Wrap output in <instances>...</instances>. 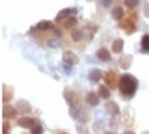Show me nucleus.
<instances>
[{"label":"nucleus","mask_w":149,"mask_h":134,"mask_svg":"<svg viewBox=\"0 0 149 134\" xmlns=\"http://www.w3.org/2000/svg\"><path fill=\"white\" fill-rule=\"evenodd\" d=\"M138 84L139 82L133 74L125 73L123 75H120V82H118L117 88L125 100H130L135 95V92H136Z\"/></svg>","instance_id":"nucleus-1"},{"label":"nucleus","mask_w":149,"mask_h":134,"mask_svg":"<svg viewBox=\"0 0 149 134\" xmlns=\"http://www.w3.org/2000/svg\"><path fill=\"white\" fill-rule=\"evenodd\" d=\"M103 81H104V84L110 89H115L116 87H118L120 77H118L116 70H107L106 73L103 74Z\"/></svg>","instance_id":"nucleus-2"},{"label":"nucleus","mask_w":149,"mask_h":134,"mask_svg":"<svg viewBox=\"0 0 149 134\" xmlns=\"http://www.w3.org/2000/svg\"><path fill=\"white\" fill-rule=\"evenodd\" d=\"M64 98L66 100L68 105L70 106V107H74V109H79L80 106V101H79V96H78L77 92H74L72 88L66 87L65 91H64Z\"/></svg>","instance_id":"nucleus-3"},{"label":"nucleus","mask_w":149,"mask_h":134,"mask_svg":"<svg viewBox=\"0 0 149 134\" xmlns=\"http://www.w3.org/2000/svg\"><path fill=\"white\" fill-rule=\"evenodd\" d=\"M118 27L124 31L126 35H133L136 32V22L133 19H130L127 15H125L118 23Z\"/></svg>","instance_id":"nucleus-4"},{"label":"nucleus","mask_w":149,"mask_h":134,"mask_svg":"<svg viewBox=\"0 0 149 134\" xmlns=\"http://www.w3.org/2000/svg\"><path fill=\"white\" fill-rule=\"evenodd\" d=\"M17 124L19 126H22V128L24 129H33L35 126L38 124V121L35 119V118H28V116H23V118H19L17 120Z\"/></svg>","instance_id":"nucleus-5"},{"label":"nucleus","mask_w":149,"mask_h":134,"mask_svg":"<svg viewBox=\"0 0 149 134\" xmlns=\"http://www.w3.org/2000/svg\"><path fill=\"white\" fill-rule=\"evenodd\" d=\"M69 112H70V116H72L74 120H77V121L86 123L87 120H88V115H87V112L84 111L83 109H74V107H70Z\"/></svg>","instance_id":"nucleus-6"},{"label":"nucleus","mask_w":149,"mask_h":134,"mask_svg":"<svg viewBox=\"0 0 149 134\" xmlns=\"http://www.w3.org/2000/svg\"><path fill=\"white\" fill-rule=\"evenodd\" d=\"M78 13V9L77 8H65L63 10H60L59 13H57L56 15V20L59 22V20H65L68 18H72V17H75Z\"/></svg>","instance_id":"nucleus-7"},{"label":"nucleus","mask_w":149,"mask_h":134,"mask_svg":"<svg viewBox=\"0 0 149 134\" xmlns=\"http://www.w3.org/2000/svg\"><path fill=\"white\" fill-rule=\"evenodd\" d=\"M63 60L68 64H72V65H75V64H79V58L77 56L73 51L70 50H66L63 53Z\"/></svg>","instance_id":"nucleus-8"},{"label":"nucleus","mask_w":149,"mask_h":134,"mask_svg":"<svg viewBox=\"0 0 149 134\" xmlns=\"http://www.w3.org/2000/svg\"><path fill=\"white\" fill-rule=\"evenodd\" d=\"M17 114H18V110L17 107H13L10 105H5L4 107H3V118L4 119H15L17 118Z\"/></svg>","instance_id":"nucleus-9"},{"label":"nucleus","mask_w":149,"mask_h":134,"mask_svg":"<svg viewBox=\"0 0 149 134\" xmlns=\"http://www.w3.org/2000/svg\"><path fill=\"white\" fill-rule=\"evenodd\" d=\"M102 77H103V73L100 69H97V68H93V69H91L89 73H88V79H89V82L92 84L98 83Z\"/></svg>","instance_id":"nucleus-10"},{"label":"nucleus","mask_w":149,"mask_h":134,"mask_svg":"<svg viewBox=\"0 0 149 134\" xmlns=\"http://www.w3.org/2000/svg\"><path fill=\"white\" fill-rule=\"evenodd\" d=\"M104 109H106V111L108 112V114L112 115V116H116V115L120 114V107H118V105L115 101H111V100L106 102Z\"/></svg>","instance_id":"nucleus-11"},{"label":"nucleus","mask_w":149,"mask_h":134,"mask_svg":"<svg viewBox=\"0 0 149 134\" xmlns=\"http://www.w3.org/2000/svg\"><path fill=\"white\" fill-rule=\"evenodd\" d=\"M17 110H18V112L26 115V114H29V112L32 111V107L28 102L24 101V100H19V101H17Z\"/></svg>","instance_id":"nucleus-12"},{"label":"nucleus","mask_w":149,"mask_h":134,"mask_svg":"<svg viewBox=\"0 0 149 134\" xmlns=\"http://www.w3.org/2000/svg\"><path fill=\"white\" fill-rule=\"evenodd\" d=\"M131 63H133V56L130 54H125L118 59V65L121 69H129Z\"/></svg>","instance_id":"nucleus-13"},{"label":"nucleus","mask_w":149,"mask_h":134,"mask_svg":"<svg viewBox=\"0 0 149 134\" xmlns=\"http://www.w3.org/2000/svg\"><path fill=\"white\" fill-rule=\"evenodd\" d=\"M96 56L100 59L101 61H110L111 60V54L106 47H100L96 53Z\"/></svg>","instance_id":"nucleus-14"},{"label":"nucleus","mask_w":149,"mask_h":134,"mask_svg":"<svg viewBox=\"0 0 149 134\" xmlns=\"http://www.w3.org/2000/svg\"><path fill=\"white\" fill-rule=\"evenodd\" d=\"M86 101L89 106H97L100 104V96L96 92H88L86 96Z\"/></svg>","instance_id":"nucleus-15"},{"label":"nucleus","mask_w":149,"mask_h":134,"mask_svg":"<svg viewBox=\"0 0 149 134\" xmlns=\"http://www.w3.org/2000/svg\"><path fill=\"white\" fill-rule=\"evenodd\" d=\"M97 93L102 100H108L110 98V96H111V91H110V88H108L106 84H100L98 86V88H97Z\"/></svg>","instance_id":"nucleus-16"},{"label":"nucleus","mask_w":149,"mask_h":134,"mask_svg":"<svg viewBox=\"0 0 149 134\" xmlns=\"http://www.w3.org/2000/svg\"><path fill=\"white\" fill-rule=\"evenodd\" d=\"M35 29H38V31H54L55 29V27H54L52 22H50V20H41V22H38L36 25Z\"/></svg>","instance_id":"nucleus-17"},{"label":"nucleus","mask_w":149,"mask_h":134,"mask_svg":"<svg viewBox=\"0 0 149 134\" xmlns=\"http://www.w3.org/2000/svg\"><path fill=\"white\" fill-rule=\"evenodd\" d=\"M14 96V91H13L12 87H6L5 84H3V102L6 104L13 98Z\"/></svg>","instance_id":"nucleus-18"},{"label":"nucleus","mask_w":149,"mask_h":134,"mask_svg":"<svg viewBox=\"0 0 149 134\" xmlns=\"http://www.w3.org/2000/svg\"><path fill=\"white\" fill-rule=\"evenodd\" d=\"M111 49H112V53L113 54L123 53V50H124V40H121V39L115 40L113 42H112V46H111Z\"/></svg>","instance_id":"nucleus-19"},{"label":"nucleus","mask_w":149,"mask_h":134,"mask_svg":"<svg viewBox=\"0 0 149 134\" xmlns=\"http://www.w3.org/2000/svg\"><path fill=\"white\" fill-rule=\"evenodd\" d=\"M111 15H112V18L115 20H121L125 17V13L123 8H120V6H116V8L112 9V12H111Z\"/></svg>","instance_id":"nucleus-20"},{"label":"nucleus","mask_w":149,"mask_h":134,"mask_svg":"<svg viewBox=\"0 0 149 134\" xmlns=\"http://www.w3.org/2000/svg\"><path fill=\"white\" fill-rule=\"evenodd\" d=\"M121 123H123L124 125H126V126L133 125L134 120H133V116H130V112L129 111H125L123 114V116H121Z\"/></svg>","instance_id":"nucleus-21"},{"label":"nucleus","mask_w":149,"mask_h":134,"mask_svg":"<svg viewBox=\"0 0 149 134\" xmlns=\"http://www.w3.org/2000/svg\"><path fill=\"white\" fill-rule=\"evenodd\" d=\"M77 23H78V20L75 17H72V18H68L65 19L63 22V27L64 28H68V29H70V28H74V27L77 26Z\"/></svg>","instance_id":"nucleus-22"},{"label":"nucleus","mask_w":149,"mask_h":134,"mask_svg":"<svg viewBox=\"0 0 149 134\" xmlns=\"http://www.w3.org/2000/svg\"><path fill=\"white\" fill-rule=\"evenodd\" d=\"M141 51L149 54V35H144L141 39Z\"/></svg>","instance_id":"nucleus-23"},{"label":"nucleus","mask_w":149,"mask_h":134,"mask_svg":"<svg viewBox=\"0 0 149 134\" xmlns=\"http://www.w3.org/2000/svg\"><path fill=\"white\" fill-rule=\"evenodd\" d=\"M140 0H124V5L129 8V10H134L139 5Z\"/></svg>","instance_id":"nucleus-24"},{"label":"nucleus","mask_w":149,"mask_h":134,"mask_svg":"<svg viewBox=\"0 0 149 134\" xmlns=\"http://www.w3.org/2000/svg\"><path fill=\"white\" fill-rule=\"evenodd\" d=\"M63 68H64V73H65L66 75H72L74 73V70H73V65L72 64H68L64 61L63 63Z\"/></svg>","instance_id":"nucleus-25"},{"label":"nucleus","mask_w":149,"mask_h":134,"mask_svg":"<svg viewBox=\"0 0 149 134\" xmlns=\"http://www.w3.org/2000/svg\"><path fill=\"white\" fill-rule=\"evenodd\" d=\"M77 133L78 134H89V130H88L87 126L79 124V125H77Z\"/></svg>","instance_id":"nucleus-26"},{"label":"nucleus","mask_w":149,"mask_h":134,"mask_svg":"<svg viewBox=\"0 0 149 134\" xmlns=\"http://www.w3.org/2000/svg\"><path fill=\"white\" fill-rule=\"evenodd\" d=\"M82 31H79V29H74L73 32H72V37H73V40L74 41H79L80 39H82Z\"/></svg>","instance_id":"nucleus-27"},{"label":"nucleus","mask_w":149,"mask_h":134,"mask_svg":"<svg viewBox=\"0 0 149 134\" xmlns=\"http://www.w3.org/2000/svg\"><path fill=\"white\" fill-rule=\"evenodd\" d=\"M31 134H43V128L41 124H37L35 128L31 130Z\"/></svg>","instance_id":"nucleus-28"},{"label":"nucleus","mask_w":149,"mask_h":134,"mask_svg":"<svg viewBox=\"0 0 149 134\" xmlns=\"http://www.w3.org/2000/svg\"><path fill=\"white\" fill-rule=\"evenodd\" d=\"M9 129H10V125L5 121L4 124H3V134H10L9 133Z\"/></svg>","instance_id":"nucleus-29"},{"label":"nucleus","mask_w":149,"mask_h":134,"mask_svg":"<svg viewBox=\"0 0 149 134\" xmlns=\"http://www.w3.org/2000/svg\"><path fill=\"white\" fill-rule=\"evenodd\" d=\"M111 3H112V0H101V4L103 6H106V8H108L111 5Z\"/></svg>","instance_id":"nucleus-30"},{"label":"nucleus","mask_w":149,"mask_h":134,"mask_svg":"<svg viewBox=\"0 0 149 134\" xmlns=\"http://www.w3.org/2000/svg\"><path fill=\"white\" fill-rule=\"evenodd\" d=\"M144 15L147 17V18H149V3L144 5Z\"/></svg>","instance_id":"nucleus-31"},{"label":"nucleus","mask_w":149,"mask_h":134,"mask_svg":"<svg viewBox=\"0 0 149 134\" xmlns=\"http://www.w3.org/2000/svg\"><path fill=\"white\" fill-rule=\"evenodd\" d=\"M123 134H135V133L133 132V130H126V132H124Z\"/></svg>","instance_id":"nucleus-32"},{"label":"nucleus","mask_w":149,"mask_h":134,"mask_svg":"<svg viewBox=\"0 0 149 134\" xmlns=\"http://www.w3.org/2000/svg\"><path fill=\"white\" fill-rule=\"evenodd\" d=\"M106 134H115V133H113V132H107Z\"/></svg>","instance_id":"nucleus-33"},{"label":"nucleus","mask_w":149,"mask_h":134,"mask_svg":"<svg viewBox=\"0 0 149 134\" xmlns=\"http://www.w3.org/2000/svg\"><path fill=\"white\" fill-rule=\"evenodd\" d=\"M141 134H149V132H144V133H141Z\"/></svg>","instance_id":"nucleus-34"},{"label":"nucleus","mask_w":149,"mask_h":134,"mask_svg":"<svg viewBox=\"0 0 149 134\" xmlns=\"http://www.w3.org/2000/svg\"><path fill=\"white\" fill-rule=\"evenodd\" d=\"M61 134H66V133H61Z\"/></svg>","instance_id":"nucleus-35"},{"label":"nucleus","mask_w":149,"mask_h":134,"mask_svg":"<svg viewBox=\"0 0 149 134\" xmlns=\"http://www.w3.org/2000/svg\"><path fill=\"white\" fill-rule=\"evenodd\" d=\"M22 134H27V133H22Z\"/></svg>","instance_id":"nucleus-36"}]
</instances>
